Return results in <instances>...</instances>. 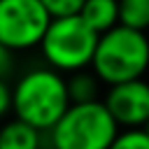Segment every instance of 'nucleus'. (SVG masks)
I'll use <instances>...</instances> for the list:
<instances>
[{"instance_id":"nucleus-1","label":"nucleus","mask_w":149,"mask_h":149,"mask_svg":"<svg viewBox=\"0 0 149 149\" xmlns=\"http://www.w3.org/2000/svg\"><path fill=\"white\" fill-rule=\"evenodd\" d=\"M16 119L35 126L37 130H51L70 109L72 98L68 79L54 68H35L21 74L12 86Z\"/></svg>"},{"instance_id":"nucleus-9","label":"nucleus","mask_w":149,"mask_h":149,"mask_svg":"<svg viewBox=\"0 0 149 149\" xmlns=\"http://www.w3.org/2000/svg\"><path fill=\"white\" fill-rule=\"evenodd\" d=\"M98 74L93 72H74L70 79H68V88H70V98L72 102H93L98 100Z\"/></svg>"},{"instance_id":"nucleus-11","label":"nucleus","mask_w":149,"mask_h":149,"mask_svg":"<svg viewBox=\"0 0 149 149\" xmlns=\"http://www.w3.org/2000/svg\"><path fill=\"white\" fill-rule=\"evenodd\" d=\"M109 149H149V135H147L144 128L121 130Z\"/></svg>"},{"instance_id":"nucleus-3","label":"nucleus","mask_w":149,"mask_h":149,"mask_svg":"<svg viewBox=\"0 0 149 149\" xmlns=\"http://www.w3.org/2000/svg\"><path fill=\"white\" fill-rule=\"evenodd\" d=\"M121 126L105 100L72 102L63 119L49 130L51 149H109Z\"/></svg>"},{"instance_id":"nucleus-14","label":"nucleus","mask_w":149,"mask_h":149,"mask_svg":"<svg viewBox=\"0 0 149 149\" xmlns=\"http://www.w3.org/2000/svg\"><path fill=\"white\" fill-rule=\"evenodd\" d=\"M144 130H147V135H149V123H147V126H144Z\"/></svg>"},{"instance_id":"nucleus-8","label":"nucleus","mask_w":149,"mask_h":149,"mask_svg":"<svg viewBox=\"0 0 149 149\" xmlns=\"http://www.w3.org/2000/svg\"><path fill=\"white\" fill-rule=\"evenodd\" d=\"M0 149H42V130L14 119L0 133Z\"/></svg>"},{"instance_id":"nucleus-10","label":"nucleus","mask_w":149,"mask_h":149,"mask_svg":"<svg viewBox=\"0 0 149 149\" xmlns=\"http://www.w3.org/2000/svg\"><path fill=\"white\" fill-rule=\"evenodd\" d=\"M119 14H121V26L142 33L149 28V0H119Z\"/></svg>"},{"instance_id":"nucleus-7","label":"nucleus","mask_w":149,"mask_h":149,"mask_svg":"<svg viewBox=\"0 0 149 149\" xmlns=\"http://www.w3.org/2000/svg\"><path fill=\"white\" fill-rule=\"evenodd\" d=\"M79 16L98 33H107L116 26H121V14H119V0H86Z\"/></svg>"},{"instance_id":"nucleus-13","label":"nucleus","mask_w":149,"mask_h":149,"mask_svg":"<svg viewBox=\"0 0 149 149\" xmlns=\"http://www.w3.org/2000/svg\"><path fill=\"white\" fill-rule=\"evenodd\" d=\"M14 109V91L7 81L0 84V114H7Z\"/></svg>"},{"instance_id":"nucleus-12","label":"nucleus","mask_w":149,"mask_h":149,"mask_svg":"<svg viewBox=\"0 0 149 149\" xmlns=\"http://www.w3.org/2000/svg\"><path fill=\"white\" fill-rule=\"evenodd\" d=\"M42 2L51 12L54 19H61V16H74V14H79L86 0H42Z\"/></svg>"},{"instance_id":"nucleus-4","label":"nucleus","mask_w":149,"mask_h":149,"mask_svg":"<svg viewBox=\"0 0 149 149\" xmlns=\"http://www.w3.org/2000/svg\"><path fill=\"white\" fill-rule=\"evenodd\" d=\"M100 35L79 16L54 19L40 49L49 68L58 72H79L86 65H93Z\"/></svg>"},{"instance_id":"nucleus-6","label":"nucleus","mask_w":149,"mask_h":149,"mask_svg":"<svg viewBox=\"0 0 149 149\" xmlns=\"http://www.w3.org/2000/svg\"><path fill=\"white\" fill-rule=\"evenodd\" d=\"M105 105L121 128H144L149 123V84L133 79L109 86Z\"/></svg>"},{"instance_id":"nucleus-2","label":"nucleus","mask_w":149,"mask_h":149,"mask_svg":"<svg viewBox=\"0 0 149 149\" xmlns=\"http://www.w3.org/2000/svg\"><path fill=\"white\" fill-rule=\"evenodd\" d=\"M91 68L107 86L142 79L149 68V37L128 26L102 33Z\"/></svg>"},{"instance_id":"nucleus-5","label":"nucleus","mask_w":149,"mask_h":149,"mask_svg":"<svg viewBox=\"0 0 149 149\" xmlns=\"http://www.w3.org/2000/svg\"><path fill=\"white\" fill-rule=\"evenodd\" d=\"M51 21L42 0H0V47L9 51L40 47Z\"/></svg>"}]
</instances>
